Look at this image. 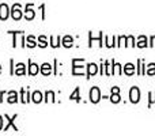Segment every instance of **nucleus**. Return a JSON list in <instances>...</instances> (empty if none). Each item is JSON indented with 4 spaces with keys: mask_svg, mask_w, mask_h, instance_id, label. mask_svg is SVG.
Returning <instances> with one entry per match:
<instances>
[{
    "mask_svg": "<svg viewBox=\"0 0 155 136\" xmlns=\"http://www.w3.org/2000/svg\"><path fill=\"white\" fill-rule=\"evenodd\" d=\"M88 98H90V102H93V104H98V102L101 101V98H102L99 87H97V86L91 87L90 93H88Z\"/></svg>",
    "mask_w": 155,
    "mask_h": 136,
    "instance_id": "obj_1",
    "label": "nucleus"
},
{
    "mask_svg": "<svg viewBox=\"0 0 155 136\" xmlns=\"http://www.w3.org/2000/svg\"><path fill=\"white\" fill-rule=\"evenodd\" d=\"M34 16H35V12L33 10V4H27L26 10H25V18H26V21H33Z\"/></svg>",
    "mask_w": 155,
    "mask_h": 136,
    "instance_id": "obj_7",
    "label": "nucleus"
},
{
    "mask_svg": "<svg viewBox=\"0 0 155 136\" xmlns=\"http://www.w3.org/2000/svg\"><path fill=\"white\" fill-rule=\"evenodd\" d=\"M25 74H26V65H25L23 63H18V64L15 65V69H14V75L21 76V75H25Z\"/></svg>",
    "mask_w": 155,
    "mask_h": 136,
    "instance_id": "obj_9",
    "label": "nucleus"
},
{
    "mask_svg": "<svg viewBox=\"0 0 155 136\" xmlns=\"http://www.w3.org/2000/svg\"><path fill=\"white\" fill-rule=\"evenodd\" d=\"M11 16H12L14 21H19L23 16V12H22V8L19 4H14L12 10H11Z\"/></svg>",
    "mask_w": 155,
    "mask_h": 136,
    "instance_id": "obj_5",
    "label": "nucleus"
},
{
    "mask_svg": "<svg viewBox=\"0 0 155 136\" xmlns=\"http://www.w3.org/2000/svg\"><path fill=\"white\" fill-rule=\"evenodd\" d=\"M30 98H31V95H30L29 90H27V88H22L21 90V102L22 104H27V102L30 101Z\"/></svg>",
    "mask_w": 155,
    "mask_h": 136,
    "instance_id": "obj_10",
    "label": "nucleus"
},
{
    "mask_svg": "<svg viewBox=\"0 0 155 136\" xmlns=\"http://www.w3.org/2000/svg\"><path fill=\"white\" fill-rule=\"evenodd\" d=\"M38 72H40V67H38V64H35V63H33L31 60H29V74L30 75H37Z\"/></svg>",
    "mask_w": 155,
    "mask_h": 136,
    "instance_id": "obj_11",
    "label": "nucleus"
},
{
    "mask_svg": "<svg viewBox=\"0 0 155 136\" xmlns=\"http://www.w3.org/2000/svg\"><path fill=\"white\" fill-rule=\"evenodd\" d=\"M109 98H110V101H112L113 104H118V102H121L120 93H112V95H110Z\"/></svg>",
    "mask_w": 155,
    "mask_h": 136,
    "instance_id": "obj_22",
    "label": "nucleus"
},
{
    "mask_svg": "<svg viewBox=\"0 0 155 136\" xmlns=\"http://www.w3.org/2000/svg\"><path fill=\"white\" fill-rule=\"evenodd\" d=\"M49 99H51L52 102H56L53 91H46V93H45V102H49Z\"/></svg>",
    "mask_w": 155,
    "mask_h": 136,
    "instance_id": "obj_24",
    "label": "nucleus"
},
{
    "mask_svg": "<svg viewBox=\"0 0 155 136\" xmlns=\"http://www.w3.org/2000/svg\"><path fill=\"white\" fill-rule=\"evenodd\" d=\"M61 44H63V46H64V48H71V46L74 45V38L71 37V35H65V37L63 38Z\"/></svg>",
    "mask_w": 155,
    "mask_h": 136,
    "instance_id": "obj_15",
    "label": "nucleus"
},
{
    "mask_svg": "<svg viewBox=\"0 0 155 136\" xmlns=\"http://www.w3.org/2000/svg\"><path fill=\"white\" fill-rule=\"evenodd\" d=\"M98 72V65L94 64V63H90V64H87V79H90L91 76H94V75Z\"/></svg>",
    "mask_w": 155,
    "mask_h": 136,
    "instance_id": "obj_8",
    "label": "nucleus"
},
{
    "mask_svg": "<svg viewBox=\"0 0 155 136\" xmlns=\"http://www.w3.org/2000/svg\"><path fill=\"white\" fill-rule=\"evenodd\" d=\"M8 16H10V7L5 3H3V4H0V19L5 21Z\"/></svg>",
    "mask_w": 155,
    "mask_h": 136,
    "instance_id": "obj_6",
    "label": "nucleus"
},
{
    "mask_svg": "<svg viewBox=\"0 0 155 136\" xmlns=\"http://www.w3.org/2000/svg\"><path fill=\"white\" fill-rule=\"evenodd\" d=\"M79 93H80V88H79V87H76L75 90H74V93L70 95V99H71V101L80 102V95H79Z\"/></svg>",
    "mask_w": 155,
    "mask_h": 136,
    "instance_id": "obj_20",
    "label": "nucleus"
},
{
    "mask_svg": "<svg viewBox=\"0 0 155 136\" xmlns=\"http://www.w3.org/2000/svg\"><path fill=\"white\" fill-rule=\"evenodd\" d=\"M82 61H84L83 59H74L72 60V74L74 75H83L84 74V67L79 65Z\"/></svg>",
    "mask_w": 155,
    "mask_h": 136,
    "instance_id": "obj_2",
    "label": "nucleus"
},
{
    "mask_svg": "<svg viewBox=\"0 0 155 136\" xmlns=\"http://www.w3.org/2000/svg\"><path fill=\"white\" fill-rule=\"evenodd\" d=\"M40 72L42 75H51L52 74V65L49 64V63H44L40 68Z\"/></svg>",
    "mask_w": 155,
    "mask_h": 136,
    "instance_id": "obj_13",
    "label": "nucleus"
},
{
    "mask_svg": "<svg viewBox=\"0 0 155 136\" xmlns=\"http://www.w3.org/2000/svg\"><path fill=\"white\" fill-rule=\"evenodd\" d=\"M38 45H40L41 48H46V46H48V40H46L45 35L38 37Z\"/></svg>",
    "mask_w": 155,
    "mask_h": 136,
    "instance_id": "obj_23",
    "label": "nucleus"
},
{
    "mask_svg": "<svg viewBox=\"0 0 155 136\" xmlns=\"http://www.w3.org/2000/svg\"><path fill=\"white\" fill-rule=\"evenodd\" d=\"M7 101H8V104H15V102H18V93H16V91H10Z\"/></svg>",
    "mask_w": 155,
    "mask_h": 136,
    "instance_id": "obj_16",
    "label": "nucleus"
},
{
    "mask_svg": "<svg viewBox=\"0 0 155 136\" xmlns=\"http://www.w3.org/2000/svg\"><path fill=\"white\" fill-rule=\"evenodd\" d=\"M129 101H131L132 104H137V102L140 101V90H139V87L134 86V87L129 90Z\"/></svg>",
    "mask_w": 155,
    "mask_h": 136,
    "instance_id": "obj_3",
    "label": "nucleus"
},
{
    "mask_svg": "<svg viewBox=\"0 0 155 136\" xmlns=\"http://www.w3.org/2000/svg\"><path fill=\"white\" fill-rule=\"evenodd\" d=\"M123 72L125 75H128V76H131V75L135 74V65L132 64V63H128V64L124 65V71Z\"/></svg>",
    "mask_w": 155,
    "mask_h": 136,
    "instance_id": "obj_14",
    "label": "nucleus"
},
{
    "mask_svg": "<svg viewBox=\"0 0 155 136\" xmlns=\"http://www.w3.org/2000/svg\"><path fill=\"white\" fill-rule=\"evenodd\" d=\"M148 97H150V101H148V106H151L153 104H155V91L148 94Z\"/></svg>",
    "mask_w": 155,
    "mask_h": 136,
    "instance_id": "obj_27",
    "label": "nucleus"
},
{
    "mask_svg": "<svg viewBox=\"0 0 155 136\" xmlns=\"http://www.w3.org/2000/svg\"><path fill=\"white\" fill-rule=\"evenodd\" d=\"M127 41H128V44H127V45H129V46H136V44H135V38L132 37V35H128V37H127Z\"/></svg>",
    "mask_w": 155,
    "mask_h": 136,
    "instance_id": "obj_26",
    "label": "nucleus"
},
{
    "mask_svg": "<svg viewBox=\"0 0 155 136\" xmlns=\"http://www.w3.org/2000/svg\"><path fill=\"white\" fill-rule=\"evenodd\" d=\"M147 75H155V63H151V64L147 65V71H146Z\"/></svg>",
    "mask_w": 155,
    "mask_h": 136,
    "instance_id": "obj_25",
    "label": "nucleus"
},
{
    "mask_svg": "<svg viewBox=\"0 0 155 136\" xmlns=\"http://www.w3.org/2000/svg\"><path fill=\"white\" fill-rule=\"evenodd\" d=\"M0 72H2V65H0Z\"/></svg>",
    "mask_w": 155,
    "mask_h": 136,
    "instance_id": "obj_31",
    "label": "nucleus"
},
{
    "mask_svg": "<svg viewBox=\"0 0 155 136\" xmlns=\"http://www.w3.org/2000/svg\"><path fill=\"white\" fill-rule=\"evenodd\" d=\"M2 129H3V117L0 116V131H2Z\"/></svg>",
    "mask_w": 155,
    "mask_h": 136,
    "instance_id": "obj_29",
    "label": "nucleus"
},
{
    "mask_svg": "<svg viewBox=\"0 0 155 136\" xmlns=\"http://www.w3.org/2000/svg\"><path fill=\"white\" fill-rule=\"evenodd\" d=\"M123 65L118 64V63H116L114 60H113V75H121L123 74Z\"/></svg>",
    "mask_w": 155,
    "mask_h": 136,
    "instance_id": "obj_18",
    "label": "nucleus"
},
{
    "mask_svg": "<svg viewBox=\"0 0 155 136\" xmlns=\"http://www.w3.org/2000/svg\"><path fill=\"white\" fill-rule=\"evenodd\" d=\"M26 46H29V48H35V46L38 45L37 42H35V38L33 37V35H29V37H26Z\"/></svg>",
    "mask_w": 155,
    "mask_h": 136,
    "instance_id": "obj_21",
    "label": "nucleus"
},
{
    "mask_svg": "<svg viewBox=\"0 0 155 136\" xmlns=\"http://www.w3.org/2000/svg\"><path fill=\"white\" fill-rule=\"evenodd\" d=\"M31 101L34 102V104H40V102H42L44 101L42 93H40V91H34V93L31 94Z\"/></svg>",
    "mask_w": 155,
    "mask_h": 136,
    "instance_id": "obj_12",
    "label": "nucleus"
},
{
    "mask_svg": "<svg viewBox=\"0 0 155 136\" xmlns=\"http://www.w3.org/2000/svg\"><path fill=\"white\" fill-rule=\"evenodd\" d=\"M16 117H18V114H14L12 117H10V116L5 114V116H4V118L7 120V124H5V125L3 127V129H4V131H7V129L10 128V127H12L14 131H18V127H16L15 124H14V121H15V118H16Z\"/></svg>",
    "mask_w": 155,
    "mask_h": 136,
    "instance_id": "obj_4",
    "label": "nucleus"
},
{
    "mask_svg": "<svg viewBox=\"0 0 155 136\" xmlns=\"http://www.w3.org/2000/svg\"><path fill=\"white\" fill-rule=\"evenodd\" d=\"M61 45V37H51V46L52 48H59Z\"/></svg>",
    "mask_w": 155,
    "mask_h": 136,
    "instance_id": "obj_17",
    "label": "nucleus"
},
{
    "mask_svg": "<svg viewBox=\"0 0 155 136\" xmlns=\"http://www.w3.org/2000/svg\"><path fill=\"white\" fill-rule=\"evenodd\" d=\"M3 95H4V91H0V102L3 101V99H2V98H3Z\"/></svg>",
    "mask_w": 155,
    "mask_h": 136,
    "instance_id": "obj_30",
    "label": "nucleus"
},
{
    "mask_svg": "<svg viewBox=\"0 0 155 136\" xmlns=\"http://www.w3.org/2000/svg\"><path fill=\"white\" fill-rule=\"evenodd\" d=\"M150 46L151 48H154L155 46V35H151L150 37Z\"/></svg>",
    "mask_w": 155,
    "mask_h": 136,
    "instance_id": "obj_28",
    "label": "nucleus"
},
{
    "mask_svg": "<svg viewBox=\"0 0 155 136\" xmlns=\"http://www.w3.org/2000/svg\"><path fill=\"white\" fill-rule=\"evenodd\" d=\"M137 46H139V48H146V46H148L147 37H146V35H140V37L137 38Z\"/></svg>",
    "mask_w": 155,
    "mask_h": 136,
    "instance_id": "obj_19",
    "label": "nucleus"
}]
</instances>
